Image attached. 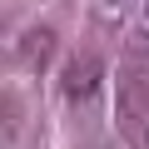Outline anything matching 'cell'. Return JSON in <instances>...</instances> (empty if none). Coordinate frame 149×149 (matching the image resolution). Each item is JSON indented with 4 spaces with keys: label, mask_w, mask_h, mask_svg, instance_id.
I'll return each mask as SVG.
<instances>
[{
    "label": "cell",
    "mask_w": 149,
    "mask_h": 149,
    "mask_svg": "<svg viewBox=\"0 0 149 149\" xmlns=\"http://www.w3.org/2000/svg\"><path fill=\"white\" fill-rule=\"evenodd\" d=\"M20 124H25V100L20 95H0V149H10L20 139Z\"/></svg>",
    "instance_id": "4"
},
{
    "label": "cell",
    "mask_w": 149,
    "mask_h": 149,
    "mask_svg": "<svg viewBox=\"0 0 149 149\" xmlns=\"http://www.w3.org/2000/svg\"><path fill=\"white\" fill-rule=\"evenodd\" d=\"M100 80H104V60H100L95 50L70 55V60H65V70H60V85H65V95H70V100H90V95L100 90Z\"/></svg>",
    "instance_id": "2"
},
{
    "label": "cell",
    "mask_w": 149,
    "mask_h": 149,
    "mask_svg": "<svg viewBox=\"0 0 149 149\" xmlns=\"http://www.w3.org/2000/svg\"><path fill=\"white\" fill-rule=\"evenodd\" d=\"M114 119H119V139L129 149H149V74L134 65H124L119 90H114Z\"/></svg>",
    "instance_id": "1"
},
{
    "label": "cell",
    "mask_w": 149,
    "mask_h": 149,
    "mask_svg": "<svg viewBox=\"0 0 149 149\" xmlns=\"http://www.w3.org/2000/svg\"><path fill=\"white\" fill-rule=\"evenodd\" d=\"M50 50H55V30H45V25L25 30V40H20V60H25L30 70H45V65H50Z\"/></svg>",
    "instance_id": "3"
}]
</instances>
